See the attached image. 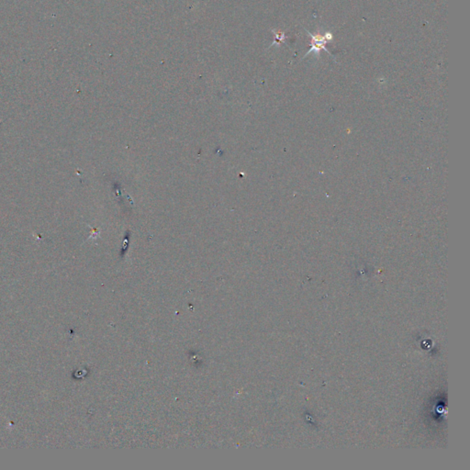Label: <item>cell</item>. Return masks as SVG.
Instances as JSON below:
<instances>
[{
  "instance_id": "7a4b0ae2",
  "label": "cell",
  "mask_w": 470,
  "mask_h": 470,
  "mask_svg": "<svg viewBox=\"0 0 470 470\" xmlns=\"http://www.w3.org/2000/svg\"><path fill=\"white\" fill-rule=\"evenodd\" d=\"M274 34H276V42H282L286 38L284 32H274Z\"/></svg>"
},
{
  "instance_id": "6da1fadb",
  "label": "cell",
  "mask_w": 470,
  "mask_h": 470,
  "mask_svg": "<svg viewBox=\"0 0 470 470\" xmlns=\"http://www.w3.org/2000/svg\"><path fill=\"white\" fill-rule=\"evenodd\" d=\"M304 30H305V32L308 34V36L310 37V44H312V47H310V49L308 50V52L304 56L303 59H304L306 56H308V54H312V52L315 54V56H317V58H320V50H324L328 54L332 56V54L330 52L327 50V48H326V44H327L328 42L325 39L324 34L318 32V34H316V35H314V34H310L308 30H306V28H304Z\"/></svg>"
},
{
  "instance_id": "3957f363",
  "label": "cell",
  "mask_w": 470,
  "mask_h": 470,
  "mask_svg": "<svg viewBox=\"0 0 470 470\" xmlns=\"http://www.w3.org/2000/svg\"><path fill=\"white\" fill-rule=\"evenodd\" d=\"M324 37L328 42H332V39H334V35H332V34L330 32H326L324 34Z\"/></svg>"
}]
</instances>
